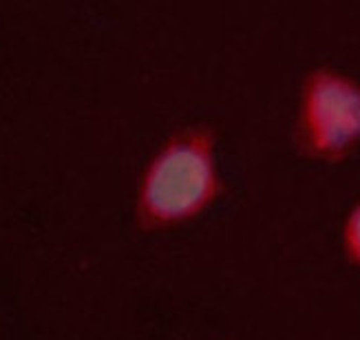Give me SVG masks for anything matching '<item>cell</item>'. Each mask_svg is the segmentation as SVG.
<instances>
[{"mask_svg": "<svg viewBox=\"0 0 360 340\" xmlns=\"http://www.w3.org/2000/svg\"><path fill=\"white\" fill-rule=\"evenodd\" d=\"M342 250L352 266L360 268V201L349 210L342 225Z\"/></svg>", "mask_w": 360, "mask_h": 340, "instance_id": "obj_3", "label": "cell"}, {"mask_svg": "<svg viewBox=\"0 0 360 340\" xmlns=\"http://www.w3.org/2000/svg\"><path fill=\"white\" fill-rule=\"evenodd\" d=\"M294 146L311 162L349 159L360 148V80L327 65L307 71L299 91Z\"/></svg>", "mask_w": 360, "mask_h": 340, "instance_id": "obj_2", "label": "cell"}, {"mask_svg": "<svg viewBox=\"0 0 360 340\" xmlns=\"http://www.w3.org/2000/svg\"><path fill=\"white\" fill-rule=\"evenodd\" d=\"M217 133L208 124L175 131L146 164L135 197V223L162 232L191 223L224 195Z\"/></svg>", "mask_w": 360, "mask_h": 340, "instance_id": "obj_1", "label": "cell"}]
</instances>
